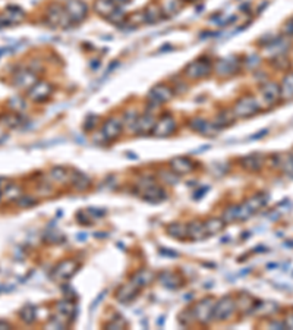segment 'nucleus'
Returning <instances> with one entry per match:
<instances>
[{
  "instance_id": "17",
  "label": "nucleus",
  "mask_w": 293,
  "mask_h": 330,
  "mask_svg": "<svg viewBox=\"0 0 293 330\" xmlns=\"http://www.w3.org/2000/svg\"><path fill=\"white\" fill-rule=\"evenodd\" d=\"M75 311H76V307L75 304L71 302V301H59L56 304V313H57V317H62V320L65 321V324L68 326L69 321H72L73 316H75Z\"/></svg>"
},
{
  "instance_id": "20",
  "label": "nucleus",
  "mask_w": 293,
  "mask_h": 330,
  "mask_svg": "<svg viewBox=\"0 0 293 330\" xmlns=\"http://www.w3.org/2000/svg\"><path fill=\"white\" fill-rule=\"evenodd\" d=\"M3 21L6 25L9 24H18V22H22L25 20V12L22 11L21 8H16V6H9L5 13L2 15Z\"/></svg>"
},
{
  "instance_id": "39",
  "label": "nucleus",
  "mask_w": 293,
  "mask_h": 330,
  "mask_svg": "<svg viewBox=\"0 0 293 330\" xmlns=\"http://www.w3.org/2000/svg\"><path fill=\"white\" fill-rule=\"evenodd\" d=\"M8 106H9L10 110L15 112V113H21V112H24V110L27 109V103H25L24 99H21V97H13V99H10Z\"/></svg>"
},
{
  "instance_id": "27",
  "label": "nucleus",
  "mask_w": 293,
  "mask_h": 330,
  "mask_svg": "<svg viewBox=\"0 0 293 330\" xmlns=\"http://www.w3.org/2000/svg\"><path fill=\"white\" fill-rule=\"evenodd\" d=\"M205 237H207V232H205L204 223L195 222V223L188 225V238H191L193 241H201Z\"/></svg>"
},
{
  "instance_id": "26",
  "label": "nucleus",
  "mask_w": 293,
  "mask_h": 330,
  "mask_svg": "<svg viewBox=\"0 0 293 330\" xmlns=\"http://www.w3.org/2000/svg\"><path fill=\"white\" fill-rule=\"evenodd\" d=\"M152 280H154V273L151 270H140L133 278H132V282L141 289L147 285H150Z\"/></svg>"
},
{
  "instance_id": "38",
  "label": "nucleus",
  "mask_w": 293,
  "mask_h": 330,
  "mask_svg": "<svg viewBox=\"0 0 293 330\" xmlns=\"http://www.w3.org/2000/svg\"><path fill=\"white\" fill-rule=\"evenodd\" d=\"M71 182L73 185L76 186L78 189H85L87 186L90 185V179H88V176L82 175V173H73L71 176Z\"/></svg>"
},
{
  "instance_id": "34",
  "label": "nucleus",
  "mask_w": 293,
  "mask_h": 330,
  "mask_svg": "<svg viewBox=\"0 0 293 330\" xmlns=\"http://www.w3.org/2000/svg\"><path fill=\"white\" fill-rule=\"evenodd\" d=\"M282 88V97L284 99H293V72H290L283 80V84L280 85Z\"/></svg>"
},
{
  "instance_id": "19",
  "label": "nucleus",
  "mask_w": 293,
  "mask_h": 330,
  "mask_svg": "<svg viewBox=\"0 0 293 330\" xmlns=\"http://www.w3.org/2000/svg\"><path fill=\"white\" fill-rule=\"evenodd\" d=\"M138 290H140V288L131 280L129 283H126V285H123V286L119 288V290L116 292V298L122 301V302H129V301H132L136 297Z\"/></svg>"
},
{
  "instance_id": "32",
  "label": "nucleus",
  "mask_w": 293,
  "mask_h": 330,
  "mask_svg": "<svg viewBox=\"0 0 293 330\" xmlns=\"http://www.w3.org/2000/svg\"><path fill=\"white\" fill-rule=\"evenodd\" d=\"M167 232H169L170 237L182 239V238L188 237V225H183V223H173L170 226H167Z\"/></svg>"
},
{
  "instance_id": "7",
  "label": "nucleus",
  "mask_w": 293,
  "mask_h": 330,
  "mask_svg": "<svg viewBox=\"0 0 293 330\" xmlns=\"http://www.w3.org/2000/svg\"><path fill=\"white\" fill-rule=\"evenodd\" d=\"M235 311H236V301L232 297H223L214 305L212 319L219 320V321H224V320L230 319L233 314H235Z\"/></svg>"
},
{
  "instance_id": "29",
  "label": "nucleus",
  "mask_w": 293,
  "mask_h": 330,
  "mask_svg": "<svg viewBox=\"0 0 293 330\" xmlns=\"http://www.w3.org/2000/svg\"><path fill=\"white\" fill-rule=\"evenodd\" d=\"M160 279V283L164 285V286H167V288H178L179 285H181V279L178 275H174L172 271H163L162 275L159 276Z\"/></svg>"
},
{
  "instance_id": "2",
  "label": "nucleus",
  "mask_w": 293,
  "mask_h": 330,
  "mask_svg": "<svg viewBox=\"0 0 293 330\" xmlns=\"http://www.w3.org/2000/svg\"><path fill=\"white\" fill-rule=\"evenodd\" d=\"M138 196L147 200V201H162L166 198V192L162 186H159L152 179H144L142 182H140L138 185Z\"/></svg>"
},
{
  "instance_id": "33",
  "label": "nucleus",
  "mask_w": 293,
  "mask_h": 330,
  "mask_svg": "<svg viewBox=\"0 0 293 330\" xmlns=\"http://www.w3.org/2000/svg\"><path fill=\"white\" fill-rule=\"evenodd\" d=\"M138 118H140V114L136 113L135 110L126 112L125 116H123V126H126L129 131L135 132L136 131V124H138Z\"/></svg>"
},
{
  "instance_id": "5",
  "label": "nucleus",
  "mask_w": 293,
  "mask_h": 330,
  "mask_svg": "<svg viewBox=\"0 0 293 330\" xmlns=\"http://www.w3.org/2000/svg\"><path fill=\"white\" fill-rule=\"evenodd\" d=\"M53 94V87L47 81H37L27 91V99L32 103H44L47 102Z\"/></svg>"
},
{
  "instance_id": "13",
  "label": "nucleus",
  "mask_w": 293,
  "mask_h": 330,
  "mask_svg": "<svg viewBox=\"0 0 293 330\" xmlns=\"http://www.w3.org/2000/svg\"><path fill=\"white\" fill-rule=\"evenodd\" d=\"M176 131V122L172 116H163L162 119H159L154 128H152V135L157 138H167L170 137Z\"/></svg>"
},
{
  "instance_id": "23",
  "label": "nucleus",
  "mask_w": 293,
  "mask_h": 330,
  "mask_svg": "<svg viewBox=\"0 0 293 330\" xmlns=\"http://www.w3.org/2000/svg\"><path fill=\"white\" fill-rule=\"evenodd\" d=\"M155 122H157V121H155V118H154L152 114H142V116L138 118V124H136V131H135V132L142 135L148 134V132H151L152 131Z\"/></svg>"
},
{
  "instance_id": "10",
  "label": "nucleus",
  "mask_w": 293,
  "mask_h": 330,
  "mask_svg": "<svg viewBox=\"0 0 293 330\" xmlns=\"http://www.w3.org/2000/svg\"><path fill=\"white\" fill-rule=\"evenodd\" d=\"M65 9L68 12L72 24H78V22L84 21L87 18V13H88V8L82 0H68L65 3Z\"/></svg>"
},
{
  "instance_id": "28",
  "label": "nucleus",
  "mask_w": 293,
  "mask_h": 330,
  "mask_svg": "<svg viewBox=\"0 0 293 330\" xmlns=\"http://www.w3.org/2000/svg\"><path fill=\"white\" fill-rule=\"evenodd\" d=\"M144 13H145V22H148V24H155V22H159L162 20L163 11L160 9L159 5L151 3V5L145 9Z\"/></svg>"
},
{
  "instance_id": "40",
  "label": "nucleus",
  "mask_w": 293,
  "mask_h": 330,
  "mask_svg": "<svg viewBox=\"0 0 293 330\" xmlns=\"http://www.w3.org/2000/svg\"><path fill=\"white\" fill-rule=\"evenodd\" d=\"M126 13H125V11H122L121 8H116L114 11L111 12L110 16L107 18L109 21L113 22V24H116V25H119V24H125V21H126Z\"/></svg>"
},
{
  "instance_id": "8",
  "label": "nucleus",
  "mask_w": 293,
  "mask_h": 330,
  "mask_svg": "<svg viewBox=\"0 0 293 330\" xmlns=\"http://www.w3.org/2000/svg\"><path fill=\"white\" fill-rule=\"evenodd\" d=\"M211 72V63L207 59H197L185 68V75L191 80H200Z\"/></svg>"
},
{
  "instance_id": "12",
  "label": "nucleus",
  "mask_w": 293,
  "mask_h": 330,
  "mask_svg": "<svg viewBox=\"0 0 293 330\" xmlns=\"http://www.w3.org/2000/svg\"><path fill=\"white\" fill-rule=\"evenodd\" d=\"M37 81H38L37 73L34 72V71H31V69H21V71H18V72L13 75V78H12V83H13V85H15L16 88H19V90H27V91H28Z\"/></svg>"
},
{
  "instance_id": "3",
  "label": "nucleus",
  "mask_w": 293,
  "mask_h": 330,
  "mask_svg": "<svg viewBox=\"0 0 293 330\" xmlns=\"http://www.w3.org/2000/svg\"><path fill=\"white\" fill-rule=\"evenodd\" d=\"M261 106L257 102V99L252 95H245L239 99L236 104L233 106V114L236 118H249L260 112Z\"/></svg>"
},
{
  "instance_id": "6",
  "label": "nucleus",
  "mask_w": 293,
  "mask_h": 330,
  "mask_svg": "<svg viewBox=\"0 0 293 330\" xmlns=\"http://www.w3.org/2000/svg\"><path fill=\"white\" fill-rule=\"evenodd\" d=\"M214 305L216 301L211 297L201 299L200 302H197V305L193 307V316H195V321L201 323V324H208L212 319V313H214Z\"/></svg>"
},
{
  "instance_id": "43",
  "label": "nucleus",
  "mask_w": 293,
  "mask_h": 330,
  "mask_svg": "<svg viewBox=\"0 0 293 330\" xmlns=\"http://www.w3.org/2000/svg\"><path fill=\"white\" fill-rule=\"evenodd\" d=\"M284 32H286L287 35H293V20L284 25Z\"/></svg>"
},
{
  "instance_id": "37",
  "label": "nucleus",
  "mask_w": 293,
  "mask_h": 330,
  "mask_svg": "<svg viewBox=\"0 0 293 330\" xmlns=\"http://www.w3.org/2000/svg\"><path fill=\"white\" fill-rule=\"evenodd\" d=\"M19 317L24 323L31 324L35 320V308L32 305H25L24 308L19 311Z\"/></svg>"
},
{
  "instance_id": "22",
  "label": "nucleus",
  "mask_w": 293,
  "mask_h": 330,
  "mask_svg": "<svg viewBox=\"0 0 293 330\" xmlns=\"http://www.w3.org/2000/svg\"><path fill=\"white\" fill-rule=\"evenodd\" d=\"M71 173H69V170L68 169H65V167H61V166H56V167H53L50 170V181L53 184H59V185H63V184H66V182H71Z\"/></svg>"
},
{
  "instance_id": "35",
  "label": "nucleus",
  "mask_w": 293,
  "mask_h": 330,
  "mask_svg": "<svg viewBox=\"0 0 293 330\" xmlns=\"http://www.w3.org/2000/svg\"><path fill=\"white\" fill-rule=\"evenodd\" d=\"M0 122L5 125V126H8V128H16V126H19L22 124V118H21V113H9V114H5L2 119H0Z\"/></svg>"
},
{
  "instance_id": "11",
  "label": "nucleus",
  "mask_w": 293,
  "mask_h": 330,
  "mask_svg": "<svg viewBox=\"0 0 293 330\" xmlns=\"http://www.w3.org/2000/svg\"><path fill=\"white\" fill-rule=\"evenodd\" d=\"M47 21L50 22L53 27H68L69 24H72L65 6L61 5L50 6V9L47 12Z\"/></svg>"
},
{
  "instance_id": "42",
  "label": "nucleus",
  "mask_w": 293,
  "mask_h": 330,
  "mask_svg": "<svg viewBox=\"0 0 293 330\" xmlns=\"http://www.w3.org/2000/svg\"><path fill=\"white\" fill-rule=\"evenodd\" d=\"M37 204V200H34L32 197H18L16 198V206L21 208H28Z\"/></svg>"
},
{
  "instance_id": "30",
  "label": "nucleus",
  "mask_w": 293,
  "mask_h": 330,
  "mask_svg": "<svg viewBox=\"0 0 293 330\" xmlns=\"http://www.w3.org/2000/svg\"><path fill=\"white\" fill-rule=\"evenodd\" d=\"M116 8L118 6L113 3V0H97V3H95V11L104 18H109L111 12L114 11Z\"/></svg>"
},
{
  "instance_id": "24",
  "label": "nucleus",
  "mask_w": 293,
  "mask_h": 330,
  "mask_svg": "<svg viewBox=\"0 0 293 330\" xmlns=\"http://www.w3.org/2000/svg\"><path fill=\"white\" fill-rule=\"evenodd\" d=\"M242 166L249 172H258L264 166V157L260 154L246 156L242 159Z\"/></svg>"
},
{
  "instance_id": "15",
  "label": "nucleus",
  "mask_w": 293,
  "mask_h": 330,
  "mask_svg": "<svg viewBox=\"0 0 293 330\" xmlns=\"http://www.w3.org/2000/svg\"><path fill=\"white\" fill-rule=\"evenodd\" d=\"M261 95H263V100L267 104H274L277 103L282 97V88L280 85L276 83H265L261 87Z\"/></svg>"
},
{
  "instance_id": "31",
  "label": "nucleus",
  "mask_w": 293,
  "mask_h": 330,
  "mask_svg": "<svg viewBox=\"0 0 293 330\" xmlns=\"http://www.w3.org/2000/svg\"><path fill=\"white\" fill-rule=\"evenodd\" d=\"M235 119H236V116H235L232 112L224 110L222 113L217 114V118H216V121H214V125H216L217 129H219V128H226V126L232 125L233 122H235Z\"/></svg>"
},
{
  "instance_id": "44",
  "label": "nucleus",
  "mask_w": 293,
  "mask_h": 330,
  "mask_svg": "<svg viewBox=\"0 0 293 330\" xmlns=\"http://www.w3.org/2000/svg\"><path fill=\"white\" fill-rule=\"evenodd\" d=\"M113 3L118 6V8H121V6H125V5H128L129 3V0H113Z\"/></svg>"
},
{
  "instance_id": "9",
  "label": "nucleus",
  "mask_w": 293,
  "mask_h": 330,
  "mask_svg": "<svg viewBox=\"0 0 293 330\" xmlns=\"http://www.w3.org/2000/svg\"><path fill=\"white\" fill-rule=\"evenodd\" d=\"M123 132V119L121 118H110L107 119L100 129L101 137L106 141H114L116 138H119Z\"/></svg>"
},
{
  "instance_id": "46",
  "label": "nucleus",
  "mask_w": 293,
  "mask_h": 330,
  "mask_svg": "<svg viewBox=\"0 0 293 330\" xmlns=\"http://www.w3.org/2000/svg\"><path fill=\"white\" fill-rule=\"evenodd\" d=\"M286 324H287V326H289L290 329H293V314H292V316H289V317L286 319Z\"/></svg>"
},
{
  "instance_id": "16",
  "label": "nucleus",
  "mask_w": 293,
  "mask_h": 330,
  "mask_svg": "<svg viewBox=\"0 0 293 330\" xmlns=\"http://www.w3.org/2000/svg\"><path fill=\"white\" fill-rule=\"evenodd\" d=\"M239 68V61L235 57H224L220 59L217 65H216V71L220 76H230L238 71Z\"/></svg>"
},
{
  "instance_id": "14",
  "label": "nucleus",
  "mask_w": 293,
  "mask_h": 330,
  "mask_svg": "<svg viewBox=\"0 0 293 330\" xmlns=\"http://www.w3.org/2000/svg\"><path fill=\"white\" fill-rule=\"evenodd\" d=\"M173 91L172 88L166 84H159L155 87H152L148 93V102L155 106H160V104L166 103L172 99Z\"/></svg>"
},
{
  "instance_id": "21",
  "label": "nucleus",
  "mask_w": 293,
  "mask_h": 330,
  "mask_svg": "<svg viewBox=\"0 0 293 330\" xmlns=\"http://www.w3.org/2000/svg\"><path fill=\"white\" fill-rule=\"evenodd\" d=\"M191 126H192L197 132H200V134L202 135H207V137H211V135H214L217 132L216 125H211L210 122H207L205 119H202V118L193 119L192 122H191Z\"/></svg>"
},
{
  "instance_id": "4",
  "label": "nucleus",
  "mask_w": 293,
  "mask_h": 330,
  "mask_svg": "<svg viewBox=\"0 0 293 330\" xmlns=\"http://www.w3.org/2000/svg\"><path fill=\"white\" fill-rule=\"evenodd\" d=\"M76 268H78V263L75 260H65L53 268L50 278L56 283H65L66 280H69L76 273Z\"/></svg>"
},
{
  "instance_id": "36",
  "label": "nucleus",
  "mask_w": 293,
  "mask_h": 330,
  "mask_svg": "<svg viewBox=\"0 0 293 330\" xmlns=\"http://www.w3.org/2000/svg\"><path fill=\"white\" fill-rule=\"evenodd\" d=\"M279 159V166L283 169L284 173L293 176V154L282 156V157H277Z\"/></svg>"
},
{
  "instance_id": "41",
  "label": "nucleus",
  "mask_w": 293,
  "mask_h": 330,
  "mask_svg": "<svg viewBox=\"0 0 293 330\" xmlns=\"http://www.w3.org/2000/svg\"><path fill=\"white\" fill-rule=\"evenodd\" d=\"M179 8H181V2L179 0H166L164 5H163L162 11L164 13H167V15H170V13H176V12L179 11Z\"/></svg>"
},
{
  "instance_id": "18",
  "label": "nucleus",
  "mask_w": 293,
  "mask_h": 330,
  "mask_svg": "<svg viewBox=\"0 0 293 330\" xmlns=\"http://www.w3.org/2000/svg\"><path fill=\"white\" fill-rule=\"evenodd\" d=\"M170 169L176 175H186L193 170V163L188 157H174L170 160Z\"/></svg>"
},
{
  "instance_id": "45",
  "label": "nucleus",
  "mask_w": 293,
  "mask_h": 330,
  "mask_svg": "<svg viewBox=\"0 0 293 330\" xmlns=\"http://www.w3.org/2000/svg\"><path fill=\"white\" fill-rule=\"evenodd\" d=\"M10 327H12L10 323L5 321V320H0V329H10Z\"/></svg>"
},
{
  "instance_id": "1",
  "label": "nucleus",
  "mask_w": 293,
  "mask_h": 330,
  "mask_svg": "<svg viewBox=\"0 0 293 330\" xmlns=\"http://www.w3.org/2000/svg\"><path fill=\"white\" fill-rule=\"evenodd\" d=\"M267 203V197L264 194H257L252 198L246 200L241 206H233L227 208V211L224 213V222H236V220H245L248 217H251L253 213H257L260 208H263Z\"/></svg>"
},
{
  "instance_id": "25",
  "label": "nucleus",
  "mask_w": 293,
  "mask_h": 330,
  "mask_svg": "<svg viewBox=\"0 0 293 330\" xmlns=\"http://www.w3.org/2000/svg\"><path fill=\"white\" fill-rule=\"evenodd\" d=\"M204 226H205V232H207V237H212V235H217L223 232V229L226 226V222L222 219H216L212 217L210 220L204 222Z\"/></svg>"
}]
</instances>
